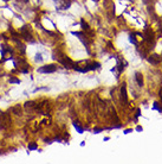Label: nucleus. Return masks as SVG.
<instances>
[{"label": "nucleus", "instance_id": "obj_19", "mask_svg": "<svg viewBox=\"0 0 162 164\" xmlns=\"http://www.w3.org/2000/svg\"><path fill=\"white\" fill-rule=\"evenodd\" d=\"M36 60H37V61H41V60H43V58H41V55H40V54H37V57H36Z\"/></svg>", "mask_w": 162, "mask_h": 164}, {"label": "nucleus", "instance_id": "obj_16", "mask_svg": "<svg viewBox=\"0 0 162 164\" xmlns=\"http://www.w3.org/2000/svg\"><path fill=\"white\" fill-rule=\"evenodd\" d=\"M154 108L157 109L159 112H161V113H162V106H160V105H159L157 102H155V104H154Z\"/></svg>", "mask_w": 162, "mask_h": 164}, {"label": "nucleus", "instance_id": "obj_25", "mask_svg": "<svg viewBox=\"0 0 162 164\" xmlns=\"http://www.w3.org/2000/svg\"><path fill=\"white\" fill-rule=\"evenodd\" d=\"M19 1H23V2H27L28 0H19Z\"/></svg>", "mask_w": 162, "mask_h": 164}, {"label": "nucleus", "instance_id": "obj_3", "mask_svg": "<svg viewBox=\"0 0 162 164\" xmlns=\"http://www.w3.org/2000/svg\"><path fill=\"white\" fill-rule=\"evenodd\" d=\"M121 101H122V104L124 102V105H127V102H128L127 88H125V84H124V83H123V86L121 87Z\"/></svg>", "mask_w": 162, "mask_h": 164}, {"label": "nucleus", "instance_id": "obj_13", "mask_svg": "<svg viewBox=\"0 0 162 164\" xmlns=\"http://www.w3.org/2000/svg\"><path fill=\"white\" fill-rule=\"evenodd\" d=\"M25 107H26V108H32V107H36V104H34L33 101H28V102H26V104H25Z\"/></svg>", "mask_w": 162, "mask_h": 164}, {"label": "nucleus", "instance_id": "obj_4", "mask_svg": "<svg viewBox=\"0 0 162 164\" xmlns=\"http://www.w3.org/2000/svg\"><path fill=\"white\" fill-rule=\"evenodd\" d=\"M60 62L63 63V66H64L65 68H73V66H75V63H73L69 57H65V58L60 60Z\"/></svg>", "mask_w": 162, "mask_h": 164}, {"label": "nucleus", "instance_id": "obj_5", "mask_svg": "<svg viewBox=\"0 0 162 164\" xmlns=\"http://www.w3.org/2000/svg\"><path fill=\"white\" fill-rule=\"evenodd\" d=\"M149 63H151V64H154V66H156V64H159L160 63V61H161V57L159 56V55H153V56H150L148 58Z\"/></svg>", "mask_w": 162, "mask_h": 164}, {"label": "nucleus", "instance_id": "obj_6", "mask_svg": "<svg viewBox=\"0 0 162 164\" xmlns=\"http://www.w3.org/2000/svg\"><path fill=\"white\" fill-rule=\"evenodd\" d=\"M143 38H144V39H146L147 42L151 43V42L154 41V33H153L150 30H146V33H144Z\"/></svg>", "mask_w": 162, "mask_h": 164}, {"label": "nucleus", "instance_id": "obj_18", "mask_svg": "<svg viewBox=\"0 0 162 164\" xmlns=\"http://www.w3.org/2000/svg\"><path fill=\"white\" fill-rule=\"evenodd\" d=\"M129 41L131 42V43H134V44H137V42H136L135 37H134V35H130V37H129Z\"/></svg>", "mask_w": 162, "mask_h": 164}, {"label": "nucleus", "instance_id": "obj_24", "mask_svg": "<svg viewBox=\"0 0 162 164\" xmlns=\"http://www.w3.org/2000/svg\"><path fill=\"white\" fill-rule=\"evenodd\" d=\"M160 97H161V100H162V89L160 90Z\"/></svg>", "mask_w": 162, "mask_h": 164}, {"label": "nucleus", "instance_id": "obj_27", "mask_svg": "<svg viewBox=\"0 0 162 164\" xmlns=\"http://www.w3.org/2000/svg\"><path fill=\"white\" fill-rule=\"evenodd\" d=\"M92 1H96V2H97V1H99V0H92Z\"/></svg>", "mask_w": 162, "mask_h": 164}, {"label": "nucleus", "instance_id": "obj_9", "mask_svg": "<svg viewBox=\"0 0 162 164\" xmlns=\"http://www.w3.org/2000/svg\"><path fill=\"white\" fill-rule=\"evenodd\" d=\"M89 70H95V69H98L101 66H99V63H97V62H92V63H90V64H88L86 66Z\"/></svg>", "mask_w": 162, "mask_h": 164}, {"label": "nucleus", "instance_id": "obj_22", "mask_svg": "<svg viewBox=\"0 0 162 164\" xmlns=\"http://www.w3.org/2000/svg\"><path fill=\"white\" fill-rule=\"evenodd\" d=\"M130 132H131V130H127V131H124V133H125V134H127V133H130Z\"/></svg>", "mask_w": 162, "mask_h": 164}, {"label": "nucleus", "instance_id": "obj_7", "mask_svg": "<svg viewBox=\"0 0 162 164\" xmlns=\"http://www.w3.org/2000/svg\"><path fill=\"white\" fill-rule=\"evenodd\" d=\"M60 8L62 10H68L71 6V0H60Z\"/></svg>", "mask_w": 162, "mask_h": 164}, {"label": "nucleus", "instance_id": "obj_14", "mask_svg": "<svg viewBox=\"0 0 162 164\" xmlns=\"http://www.w3.org/2000/svg\"><path fill=\"white\" fill-rule=\"evenodd\" d=\"M12 111L14 112V114H20V112H21V108L19 107V106H15L12 108Z\"/></svg>", "mask_w": 162, "mask_h": 164}, {"label": "nucleus", "instance_id": "obj_26", "mask_svg": "<svg viewBox=\"0 0 162 164\" xmlns=\"http://www.w3.org/2000/svg\"><path fill=\"white\" fill-rule=\"evenodd\" d=\"M144 2H146V4H148V0H144Z\"/></svg>", "mask_w": 162, "mask_h": 164}, {"label": "nucleus", "instance_id": "obj_10", "mask_svg": "<svg viewBox=\"0 0 162 164\" xmlns=\"http://www.w3.org/2000/svg\"><path fill=\"white\" fill-rule=\"evenodd\" d=\"M123 64H127V63H125L124 61H118V63H117V69H118L120 73H122L123 69H124V67H125V66H123Z\"/></svg>", "mask_w": 162, "mask_h": 164}, {"label": "nucleus", "instance_id": "obj_11", "mask_svg": "<svg viewBox=\"0 0 162 164\" xmlns=\"http://www.w3.org/2000/svg\"><path fill=\"white\" fill-rule=\"evenodd\" d=\"M73 126H75V128L78 131V133H83V131H84V130H83V127H81L77 123H73Z\"/></svg>", "mask_w": 162, "mask_h": 164}, {"label": "nucleus", "instance_id": "obj_23", "mask_svg": "<svg viewBox=\"0 0 162 164\" xmlns=\"http://www.w3.org/2000/svg\"><path fill=\"white\" fill-rule=\"evenodd\" d=\"M140 114H141V113H140V109H137V113H136V117H138Z\"/></svg>", "mask_w": 162, "mask_h": 164}, {"label": "nucleus", "instance_id": "obj_28", "mask_svg": "<svg viewBox=\"0 0 162 164\" xmlns=\"http://www.w3.org/2000/svg\"><path fill=\"white\" fill-rule=\"evenodd\" d=\"M4 1H8V0H4Z\"/></svg>", "mask_w": 162, "mask_h": 164}, {"label": "nucleus", "instance_id": "obj_15", "mask_svg": "<svg viewBox=\"0 0 162 164\" xmlns=\"http://www.w3.org/2000/svg\"><path fill=\"white\" fill-rule=\"evenodd\" d=\"M81 24H82V27H83L84 30H89V25L85 23V20H84V19H82L81 20Z\"/></svg>", "mask_w": 162, "mask_h": 164}, {"label": "nucleus", "instance_id": "obj_17", "mask_svg": "<svg viewBox=\"0 0 162 164\" xmlns=\"http://www.w3.org/2000/svg\"><path fill=\"white\" fill-rule=\"evenodd\" d=\"M10 83H20V80L15 79V77H12V79H10Z\"/></svg>", "mask_w": 162, "mask_h": 164}, {"label": "nucleus", "instance_id": "obj_20", "mask_svg": "<svg viewBox=\"0 0 162 164\" xmlns=\"http://www.w3.org/2000/svg\"><path fill=\"white\" fill-rule=\"evenodd\" d=\"M102 131V128H95L94 130V133H99Z\"/></svg>", "mask_w": 162, "mask_h": 164}, {"label": "nucleus", "instance_id": "obj_12", "mask_svg": "<svg viewBox=\"0 0 162 164\" xmlns=\"http://www.w3.org/2000/svg\"><path fill=\"white\" fill-rule=\"evenodd\" d=\"M38 149V145L36 143H31L28 144V150H37Z\"/></svg>", "mask_w": 162, "mask_h": 164}, {"label": "nucleus", "instance_id": "obj_1", "mask_svg": "<svg viewBox=\"0 0 162 164\" xmlns=\"http://www.w3.org/2000/svg\"><path fill=\"white\" fill-rule=\"evenodd\" d=\"M11 126V117L8 113L0 112V128H7Z\"/></svg>", "mask_w": 162, "mask_h": 164}, {"label": "nucleus", "instance_id": "obj_21", "mask_svg": "<svg viewBox=\"0 0 162 164\" xmlns=\"http://www.w3.org/2000/svg\"><path fill=\"white\" fill-rule=\"evenodd\" d=\"M136 131H142V127H141V126H137V127H136Z\"/></svg>", "mask_w": 162, "mask_h": 164}, {"label": "nucleus", "instance_id": "obj_8", "mask_svg": "<svg viewBox=\"0 0 162 164\" xmlns=\"http://www.w3.org/2000/svg\"><path fill=\"white\" fill-rule=\"evenodd\" d=\"M135 80H136L137 84H138L140 87H142V86H143V76H142V74H141V73H136Z\"/></svg>", "mask_w": 162, "mask_h": 164}, {"label": "nucleus", "instance_id": "obj_2", "mask_svg": "<svg viewBox=\"0 0 162 164\" xmlns=\"http://www.w3.org/2000/svg\"><path fill=\"white\" fill-rule=\"evenodd\" d=\"M57 70V66L54 64H49V66H43L41 68L38 69L39 73H45V74H49V73H54Z\"/></svg>", "mask_w": 162, "mask_h": 164}]
</instances>
